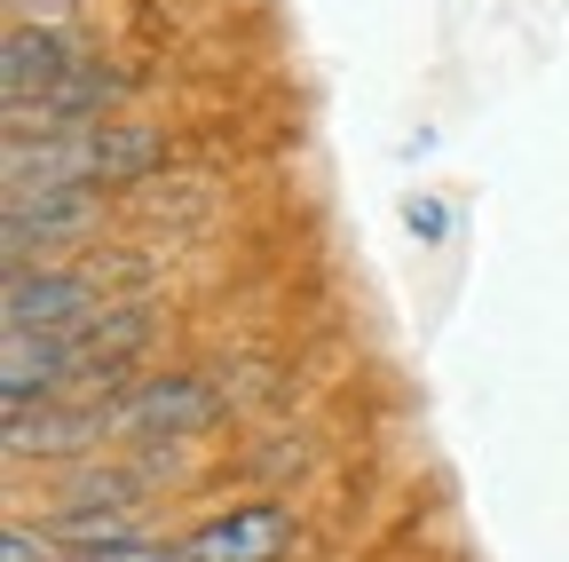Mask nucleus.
<instances>
[{"mask_svg":"<svg viewBox=\"0 0 569 562\" xmlns=\"http://www.w3.org/2000/svg\"><path fill=\"white\" fill-rule=\"evenodd\" d=\"M96 223H103L96 183L9 190V223H0V238H9V269H24V262H32V254H48V246H80Z\"/></svg>","mask_w":569,"mask_h":562,"instance_id":"1","label":"nucleus"},{"mask_svg":"<svg viewBox=\"0 0 569 562\" xmlns=\"http://www.w3.org/2000/svg\"><path fill=\"white\" fill-rule=\"evenodd\" d=\"M0 309H9V325L24 333H80L96 309H111L96 294V269H9V294H0Z\"/></svg>","mask_w":569,"mask_h":562,"instance_id":"2","label":"nucleus"},{"mask_svg":"<svg viewBox=\"0 0 569 562\" xmlns=\"http://www.w3.org/2000/svg\"><path fill=\"white\" fill-rule=\"evenodd\" d=\"M119 428V404H9V460H80Z\"/></svg>","mask_w":569,"mask_h":562,"instance_id":"3","label":"nucleus"},{"mask_svg":"<svg viewBox=\"0 0 569 562\" xmlns=\"http://www.w3.org/2000/svg\"><path fill=\"white\" fill-rule=\"evenodd\" d=\"M71 167L80 183H151L167 167V135L142 127V119H80L71 127Z\"/></svg>","mask_w":569,"mask_h":562,"instance_id":"4","label":"nucleus"},{"mask_svg":"<svg viewBox=\"0 0 569 562\" xmlns=\"http://www.w3.org/2000/svg\"><path fill=\"white\" fill-rule=\"evenodd\" d=\"M222 420V396H213L198 373H159L134 396H119V428L127 436H206Z\"/></svg>","mask_w":569,"mask_h":562,"instance_id":"5","label":"nucleus"},{"mask_svg":"<svg viewBox=\"0 0 569 562\" xmlns=\"http://www.w3.org/2000/svg\"><path fill=\"white\" fill-rule=\"evenodd\" d=\"M284 546H293V507L277 500H253L238 515H213L182 539V562H277Z\"/></svg>","mask_w":569,"mask_h":562,"instance_id":"6","label":"nucleus"},{"mask_svg":"<svg viewBox=\"0 0 569 562\" xmlns=\"http://www.w3.org/2000/svg\"><path fill=\"white\" fill-rule=\"evenodd\" d=\"M71 381V341L63 333H24L9 325V348H0V396L9 404H40Z\"/></svg>","mask_w":569,"mask_h":562,"instance_id":"7","label":"nucleus"},{"mask_svg":"<svg viewBox=\"0 0 569 562\" xmlns=\"http://www.w3.org/2000/svg\"><path fill=\"white\" fill-rule=\"evenodd\" d=\"M71 63H80V48H71L56 24H17V32H9V56H0V88H9V103L48 96Z\"/></svg>","mask_w":569,"mask_h":562,"instance_id":"8","label":"nucleus"},{"mask_svg":"<svg viewBox=\"0 0 569 562\" xmlns=\"http://www.w3.org/2000/svg\"><path fill=\"white\" fill-rule=\"evenodd\" d=\"M0 562H63V554H56V531L9 523V531H0Z\"/></svg>","mask_w":569,"mask_h":562,"instance_id":"9","label":"nucleus"}]
</instances>
